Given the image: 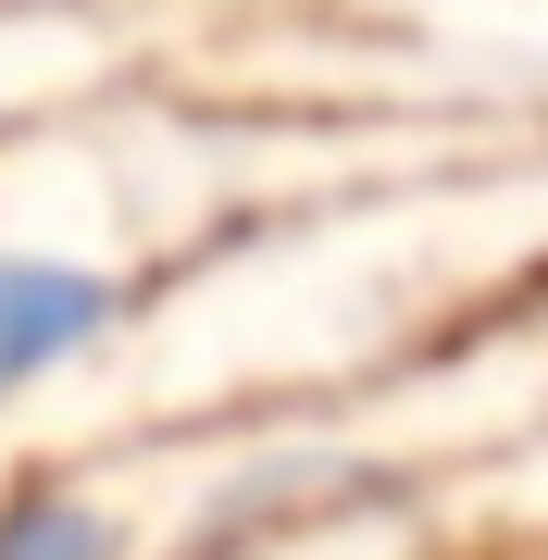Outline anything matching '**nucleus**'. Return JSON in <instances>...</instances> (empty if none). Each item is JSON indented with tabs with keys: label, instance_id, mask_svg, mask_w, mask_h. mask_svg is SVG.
<instances>
[{
	"label": "nucleus",
	"instance_id": "nucleus-2",
	"mask_svg": "<svg viewBox=\"0 0 548 560\" xmlns=\"http://www.w3.org/2000/svg\"><path fill=\"white\" fill-rule=\"evenodd\" d=\"M0 560H113V523L88 499H13L0 511Z\"/></svg>",
	"mask_w": 548,
	"mask_h": 560
},
{
	"label": "nucleus",
	"instance_id": "nucleus-1",
	"mask_svg": "<svg viewBox=\"0 0 548 560\" xmlns=\"http://www.w3.org/2000/svg\"><path fill=\"white\" fill-rule=\"evenodd\" d=\"M101 312H113V287L75 275V261H0V399L38 386L50 361H75L101 337Z\"/></svg>",
	"mask_w": 548,
	"mask_h": 560
}]
</instances>
